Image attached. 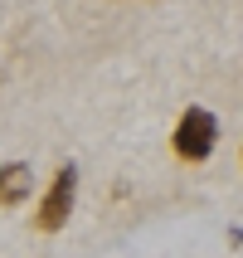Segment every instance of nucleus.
I'll return each mask as SVG.
<instances>
[{
    "label": "nucleus",
    "mask_w": 243,
    "mask_h": 258,
    "mask_svg": "<svg viewBox=\"0 0 243 258\" xmlns=\"http://www.w3.org/2000/svg\"><path fill=\"white\" fill-rule=\"evenodd\" d=\"M219 146V117L209 107H185V112L175 117V132H171V151L180 161H209Z\"/></svg>",
    "instance_id": "1"
},
{
    "label": "nucleus",
    "mask_w": 243,
    "mask_h": 258,
    "mask_svg": "<svg viewBox=\"0 0 243 258\" xmlns=\"http://www.w3.org/2000/svg\"><path fill=\"white\" fill-rule=\"evenodd\" d=\"M73 200H78V166H58L54 180H49V190L39 195V210H34V224H39V234H58L63 224H68L73 215Z\"/></svg>",
    "instance_id": "2"
},
{
    "label": "nucleus",
    "mask_w": 243,
    "mask_h": 258,
    "mask_svg": "<svg viewBox=\"0 0 243 258\" xmlns=\"http://www.w3.org/2000/svg\"><path fill=\"white\" fill-rule=\"evenodd\" d=\"M34 195V166L29 161H5L0 166V205L15 210V205H25Z\"/></svg>",
    "instance_id": "3"
},
{
    "label": "nucleus",
    "mask_w": 243,
    "mask_h": 258,
    "mask_svg": "<svg viewBox=\"0 0 243 258\" xmlns=\"http://www.w3.org/2000/svg\"><path fill=\"white\" fill-rule=\"evenodd\" d=\"M224 234H229V244H233V248H238V253H243V224H229V229H224Z\"/></svg>",
    "instance_id": "4"
}]
</instances>
